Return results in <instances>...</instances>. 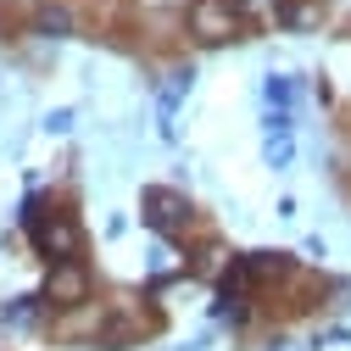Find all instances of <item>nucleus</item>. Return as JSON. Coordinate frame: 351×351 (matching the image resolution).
<instances>
[{
	"instance_id": "nucleus-1",
	"label": "nucleus",
	"mask_w": 351,
	"mask_h": 351,
	"mask_svg": "<svg viewBox=\"0 0 351 351\" xmlns=\"http://www.w3.org/2000/svg\"><path fill=\"white\" fill-rule=\"evenodd\" d=\"M23 229L51 268L56 262H78V251H84V223H78L67 195H34L28 212H23Z\"/></svg>"
},
{
	"instance_id": "nucleus-2",
	"label": "nucleus",
	"mask_w": 351,
	"mask_h": 351,
	"mask_svg": "<svg viewBox=\"0 0 351 351\" xmlns=\"http://www.w3.org/2000/svg\"><path fill=\"white\" fill-rule=\"evenodd\" d=\"M140 206H145V223H151V229H162L167 240H179V245L190 240V229H195V206H190L179 190H162V184H156V190H145Z\"/></svg>"
},
{
	"instance_id": "nucleus-3",
	"label": "nucleus",
	"mask_w": 351,
	"mask_h": 351,
	"mask_svg": "<svg viewBox=\"0 0 351 351\" xmlns=\"http://www.w3.org/2000/svg\"><path fill=\"white\" fill-rule=\"evenodd\" d=\"M45 306H56V313H73V306L90 301V268H84V256L78 262H56L51 279H45V295H39Z\"/></svg>"
},
{
	"instance_id": "nucleus-4",
	"label": "nucleus",
	"mask_w": 351,
	"mask_h": 351,
	"mask_svg": "<svg viewBox=\"0 0 351 351\" xmlns=\"http://www.w3.org/2000/svg\"><path fill=\"white\" fill-rule=\"evenodd\" d=\"M184 28H190L195 39H206V45H217V39H229V34L240 28V17H234L229 0H195V6L184 12Z\"/></svg>"
},
{
	"instance_id": "nucleus-5",
	"label": "nucleus",
	"mask_w": 351,
	"mask_h": 351,
	"mask_svg": "<svg viewBox=\"0 0 351 351\" xmlns=\"http://www.w3.org/2000/svg\"><path fill=\"white\" fill-rule=\"evenodd\" d=\"M6 324H17V329H23V324H34V295H23V301H12V306H6Z\"/></svg>"
}]
</instances>
